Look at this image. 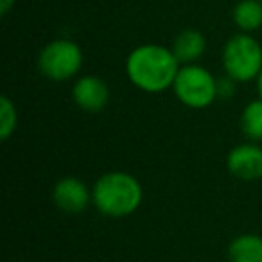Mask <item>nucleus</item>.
Returning a JSON list of instances; mask_svg holds the SVG:
<instances>
[{
	"label": "nucleus",
	"instance_id": "nucleus-1",
	"mask_svg": "<svg viewBox=\"0 0 262 262\" xmlns=\"http://www.w3.org/2000/svg\"><path fill=\"white\" fill-rule=\"evenodd\" d=\"M178 70L180 61L174 52L164 45H140L126 59L127 79L146 94H160L172 88Z\"/></svg>",
	"mask_w": 262,
	"mask_h": 262
},
{
	"label": "nucleus",
	"instance_id": "nucleus-2",
	"mask_svg": "<svg viewBox=\"0 0 262 262\" xmlns=\"http://www.w3.org/2000/svg\"><path fill=\"white\" fill-rule=\"evenodd\" d=\"M144 201V187L139 178L126 171H110L99 176L92 187V203L108 217H127Z\"/></svg>",
	"mask_w": 262,
	"mask_h": 262
},
{
	"label": "nucleus",
	"instance_id": "nucleus-3",
	"mask_svg": "<svg viewBox=\"0 0 262 262\" xmlns=\"http://www.w3.org/2000/svg\"><path fill=\"white\" fill-rule=\"evenodd\" d=\"M217 81L212 72H208L205 67L200 65H183L180 67L178 76L172 84L176 99L183 106L190 110H205L214 104L219 97Z\"/></svg>",
	"mask_w": 262,
	"mask_h": 262
},
{
	"label": "nucleus",
	"instance_id": "nucleus-4",
	"mask_svg": "<svg viewBox=\"0 0 262 262\" xmlns=\"http://www.w3.org/2000/svg\"><path fill=\"white\" fill-rule=\"evenodd\" d=\"M223 67L235 83H248L262 72V47L253 36L243 33L226 41L223 49Z\"/></svg>",
	"mask_w": 262,
	"mask_h": 262
},
{
	"label": "nucleus",
	"instance_id": "nucleus-5",
	"mask_svg": "<svg viewBox=\"0 0 262 262\" xmlns=\"http://www.w3.org/2000/svg\"><path fill=\"white\" fill-rule=\"evenodd\" d=\"M83 67V52L70 40H54L41 49L38 69L41 76L56 83H63L76 76Z\"/></svg>",
	"mask_w": 262,
	"mask_h": 262
},
{
	"label": "nucleus",
	"instance_id": "nucleus-6",
	"mask_svg": "<svg viewBox=\"0 0 262 262\" xmlns=\"http://www.w3.org/2000/svg\"><path fill=\"white\" fill-rule=\"evenodd\" d=\"M52 201L67 214H81L92 203V189L77 176H65L52 189Z\"/></svg>",
	"mask_w": 262,
	"mask_h": 262
},
{
	"label": "nucleus",
	"instance_id": "nucleus-7",
	"mask_svg": "<svg viewBox=\"0 0 262 262\" xmlns=\"http://www.w3.org/2000/svg\"><path fill=\"white\" fill-rule=\"evenodd\" d=\"M226 167L235 178L243 182H255L262 178V147L257 142H244L230 149Z\"/></svg>",
	"mask_w": 262,
	"mask_h": 262
},
{
	"label": "nucleus",
	"instance_id": "nucleus-8",
	"mask_svg": "<svg viewBox=\"0 0 262 262\" xmlns=\"http://www.w3.org/2000/svg\"><path fill=\"white\" fill-rule=\"evenodd\" d=\"M72 99L79 110L86 113H97L108 106L110 88L101 77L83 76L74 83Z\"/></svg>",
	"mask_w": 262,
	"mask_h": 262
},
{
	"label": "nucleus",
	"instance_id": "nucleus-9",
	"mask_svg": "<svg viewBox=\"0 0 262 262\" xmlns=\"http://www.w3.org/2000/svg\"><path fill=\"white\" fill-rule=\"evenodd\" d=\"M205 47H207V41H205V36L200 31L183 29L174 38L171 51L174 52L180 65H190V63H194L203 56Z\"/></svg>",
	"mask_w": 262,
	"mask_h": 262
},
{
	"label": "nucleus",
	"instance_id": "nucleus-10",
	"mask_svg": "<svg viewBox=\"0 0 262 262\" xmlns=\"http://www.w3.org/2000/svg\"><path fill=\"white\" fill-rule=\"evenodd\" d=\"M230 262H262V237L257 233L237 235L228 244Z\"/></svg>",
	"mask_w": 262,
	"mask_h": 262
},
{
	"label": "nucleus",
	"instance_id": "nucleus-11",
	"mask_svg": "<svg viewBox=\"0 0 262 262\" xmlns=\"http://www.w3.org/2000/svg\"><path fill=\"white\" fill-rule=\"evenodd\" d=\"M233 22L244 33L257 31L262 26V2H258V0H241L233 9Z\"/></svg>",
	"mask_w": 262,
	"mask_h": 262
},
{
	"label": "nucleus",
	"instance_id": "nucleus-12",
	"mask_svg": "<svg viewBox=\"0 0 262 262\" xmlns=\"http://www.w3.org/2000/svg\"><path fill=\"white\" fill-rule=\"evenodd\" d=\"M241 131L250 142L262 140V99H253L241 113Z\"/></svg>",
	"mask_w": 262,
	"mask_h": 262
},
{
	"label": "nucleus",
	"instance_id": "nucleus-13",
	"mask_svg": "<svg viewBox=\"0 0 262 262\" xmlns=\"http://www.w3.org/2000/svg\"><path fill=\"white\" fill-rule=\"evenodd\" d=\"M16 126H18V113L16 106L8 95L0 99V139L9 140L15 135Z\"/></svg>",
	"mask_w": 262,
	"mask_h": 262
},
{
	"label": "nucleus",
	"instance_id": "nucleus-14",
	"mask_svg": "<svg viewBox=\"0 0 262 262\" xmlns=\"http://www.w3.org/2000/svg\"><path fill=\"white\" fill-rule=\"evenodd\" d=\"M217 86H219V95H225V97H228V95H232L233 90H235V81H233L232 77L226 76L225 79L217 81Z\"/></svg>",
	"mask_w": 262,
	"mask_h": 262
},
{
	"label": "nucleus",
	"instance_id": "nucleus-15",
	"mask_svg": "<svg viewBox=\"0 0 262 262\" xmlns=\"http://www.w3.org/2000/svg\"><path fill=\"white\" fill-rule=\"evenodd\" d=\"M13 4H15V0H0V15H8Z\"/></svg>",
	"mask_w": 262,
	"mask_h": 262
},
{
	"label": "nucleus",
	"instance_id": "nucleus-16",
	"mask_svg": "<svg viewBox=\"0 0 262 262\" xmlns=\"http://www.w3.org/2000/svg\"><path fill=\"white\" fill-rule=\"evenodd\" d=\"M257 90H258V97L262 99V72L257 77Z\"/></svg>",
	"mask_w": 262,
	"mask_h": 262
}]
</instances>
